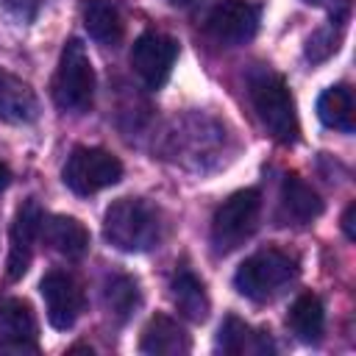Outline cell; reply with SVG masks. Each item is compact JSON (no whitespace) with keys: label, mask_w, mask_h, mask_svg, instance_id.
<instances>
[{"label":"cell","mask_w":356,"mask_h":356,"mask_svg":"<svg viewBox=\"0 0 356 356\" xmlns=\"http://www.w3.org/2000/svg\"><path fill=\"white\" fill-rule=\"evenodd\" d=\"M161 211L142 197H120L106 209L103 236L125 253H145L161 242Z\"/></svg>","instance_id":"cell-1"},{"label":"cell","mask_w":356,"mask_h":356,"mask_svg":"<svg viewBox=\"0 0 356 356\" xmlns=\"http://www.w3.org/2000/svg\"><path fill=\"white\" fill-rule=\"evenodd\" d=\"M250 100L261 120V125L284 145L298 139V114L284 78L267 67L250 72Z\"/></svg>","instance_id":"cell-2"},{"label":"cell","mask_w":356,"mask_h":356,"mask_svg":"<svg viewBox=\"0 0 356 356\" xmlns=\"http://www.w3.org/2000/svg\"><path fill=\"white\" fill-rule=\"evenodd\" d=\"M298 275V264L292 256L267 248L259 250L253 256H248L236 273H234V286L239 295L250 298V300H270L275 298L292 278Z\"/></svg>","instance_id":"cell-3"},{"label":"cell","mask_w":356,"mask_h":356,"mask_svg":"<svg viewBox=\"0 0 356 356\" xmlns=\"http://www.w3.org/2000/svg\"><path fill=\"white\" fill-rule=\"evenodd\" d=\"M95 97V70L86 56V47L78 39H70L61 50L56 75H53V100L61 111H89Z\"/></svg>","instance_id":"cell-4"},{"label":"cell","mask_w":356,"mask_h":356,"mask_svg":"<svg viewBox=\"0 0 356 356\" xmlns=\"http://www.w3.org/2000/svg\"><path fill=\"white\" fill-rule=\"evenodd\" d=\"M259 211H261V195L259 189H239L222 206H217L211 217V245L217 253H231L236 250L245 239L253 236L259 225Z\"/></svg>","instance_id":"cell-5"},{"label":"cell","mask_w":356,"mask_h":356,"mask_svg":"<svg viewBox=\"0 0 356 356\" xmlns=\"http://www.w3.org/2000/svg\"><path fill=\"white\" fill-rule=\"evenodd\" d=\"M122 178V161L103 147H75L67 156L61 181L75 195H95Z\"/></svg>","instance_id":"cell-6"},{"label":"cell","mask_w":356,"mask_h":356,"mask_svg":"<svg viewBox=\"0 0 356 356\" xmlns=\"http://www.w3.org/2000/svg\"><path fill=\"white\" fill-rule=\"evenodd\" d=\"M178 42L161 31H145L131 47V67L147 89H161L172 72Z\"/></svg>","instance_id":"cell-7"},{"label":"cell","mask_w":356,"mask_h":356,"mask_svg":"<svg viewBox=\"0 0 356 356\" xmlns=\"http://www.w3.org/2000/svg\"><path fill=\"white\" fill-rule=\"evenodd\" d=\"M39 289H42L47 323L56 331L72 328L75 320L83 312V289H81V284L70 273H64V270H50L39 281Z\"/></svg>","instance_id":"cell-8"},{"label":"cell","mask_w":356,"mask_h":356,"mask_svg":"<svg viewBox=\"0 0 356 356\" xmlns=\"http://www.w3.org/2000/svg\"><path fill=\"white\" fill-rule=\"evenodd\" d=\"M42 206L28 197L17 214H14V222H11V245H8V281H19L28 267H31V259H33V245H36V236L42 231Z\"/></svg>","instance_id":"cell-9"},{"label":"cell","mask_w":356,"mask_h":356,"mask_svg":"<svg viewBox=\"0 0 356 356\" xmlns=\"http://www.w3.org/2000/svg\"><path fill=\"white\" fill-rule=\"evenodd\" d=\"M259 6L248 0H222L211 8L206 28L214 39L225 44H245L259 31Z\"/></svg>","instance_id":"cell-10"},{"label":"cell","mask_w":356,"mask_h":356,"mask_svg":"<svg viewBox=\"0 0 356 356\" xmlns=\"http://www.w3.org/2000/svg\"><path fill=\"white\" fill-rule=\"evenodd\" d=\"M39 117L36 92L17 78L14 72L0 67V120L8 125H31Z\"/></svg>","instance_id":"cell-11"},{"label":"cell","mask_w":356,"mask_h":356,"mask_svg":"<svg viewBox=\"0 0 356 356\" xmlns=\"http://www.w3.org/2000/svg\"><path fill=\"white\" fill-rule=\"evenodd\" d=\"M36 317L31 303L19 298L0 300V334L8 350H36Z\"/></svg>","instance_id":"cell-12"},{"label":"cell","mask_w":356,"mask_h":356,"mask_svg":"<svg viewBox=\"0 0 356 356\" xmlns=\"http://www.w3.org/2000/svg\"><path fill=\"white\" fill-rule=\"evenodd\" d=\"M39 234L64 259H81L89 250V231L75 217H67V214L42 217V231Z\"/></svg>","instance_id":"cell-13"},{"label":"cell","mask_w":356,"mask_h":356,"mask_svg":"<svg viewBox=\"0 0 356 356\" xmlns=\"http://www.w3.org/2000/svg\"><path fill=\"white\" fill-rule=\"evenodd\" d=\"M189 348H192L189 334L167 314L150 317L139 339V350L150 356H181V353H189Z\"/></svg>","instance_id":"cell-14"},{"label":"cell","mask_w":356,"mask_h":356,"mask_svg":"<svg viewBox=\"0 0 356 356\" xmlns=\"http://www.w3.org/2000/svg\"><path fill=\"white\" fill-rule=\"evenodd\" d=\"M217 348L222 353L239 356V353H270L273 342L264 331H253L248 323H242L239 317L228 314L220 325V337H217Z\"/></svg>","instance_id":"cell-15"},{"label":"cell","mask_w":356,"mask_h":356,"mask_svg":"<svg viewBox=\"0 0 356 356\" xmlns=\"http://www.w3.org/2000/svg\"><path fill=\"white\" fill-rule=\"evenodd\" d=\"M317 117L325 128L350 134L356 125V108H353V92L348 83L328 86L317 100Z\"/></svg>","instance_id":"cell-16"},{"label":"cell","mask_w":356,"mask_h":356,"mask_svg":"<svg viewBox=\"0 0 356 356\" xmlns=\"http://www.w3.org/2000/svg\"><path fill=\"white\" fill-rule=\"evenodd\" d=\"M170 289H172V303L181 312V317H186L189 323H203L209 317V306L211 303H209V295H206L203 281L195 273L181 270L172 278Z\"/></svg>","instance_id":"cell-17"},{"label":"cell","mask_w":356,"mask_h":356,"mask_svg":"<svg viewBox=\"0 0 356 356\" xmlns=\"http://www.w3.org/2000/svg\"><path fill=\"white\" fill-rule=\"evenodd\" d=\"M286 325L292 328V334L300 342H320L323 331H325L323 300L312 292H303L300 298H295V303L289 306V314H286Z\"/></svg>","instance_id":"cell-18"},{"label":"cell","mask_w":356,"mask_h":356,"mask_svg":"<svg viewBox=\"0 0 356 356\" xmlns=\"http://www.w3.org/2000/svg\"><path fill=\"white\" fill-rule=\"evenodd\" d=\"M83 25L86 33L100 44H117L125 33L122 14L111 0H89L83 6Z\"/></svg>","instance_id":"cell-19"},{"label":"cell","mask_w":356,"mask_h":356,"mask_svg":"<svg viewBox=\"0 0 356 356\" xmlns=\"http://www.w3.org/2000/svg\"><path fill=\"white\" fill-rule=\"evenodd\" d=\"M281 200L289 217H295L298 222H312L314 217L323 214V200L320 195L298 175H286L281 184Z\"/></svg>","instance_id":"cell-20"},{"label":"cell","mask_w":356,"mask_h":356,"mask_svg":"<svg viewBox=\"0 0 356 356\" xmlns=\"http://www.w3.org/2000/svg\"><path fill=\"white\" fill-rule=\"evenodd\" d=\"M142 303L139 284L131 275H111L103 289V306L114 323H125Z\"/></svg>","instance_id":"cell-21"},{"label":"cell","mask_w":356,"mask_h":356,"mask_svg":"<svg viewBox=\"0 0 356 356\" xmlns=\"http://www.w3.org/2000/svg\"><path fill=\"white\" fill-rule=\"evenodd\" d=\"M339 42H342V31L331 22L325 28H317L309 39H306V58L312 64H320L325 58H331L337 50H339Z\"/></svg>","instance_id":"cell-22"},{"label":"cell","mask_w":356,"mask_h":356,"mask_svg":"<svg viewBox=\"0 0 356 356\" xmlns=\"http://www.w3.org/2000/svg\"><path fill=\"white\" fill-rule=\"evenodd\" d=\"M309 6H320V8H328L334 14V19L339 22L345 17V8H348V0H303Z\"/></svg>","instance_id":"cell-23"},{"label":"cell","mask_w":356,"mask_h":356,"mask_svg":"<svg viewBox=\"0 0 356 356\" xmlns=\"http://www.w3.org/2000/svg\"><path fill=\"white\" fill-rule=\"evenodd\" d=\"M353 217H356V203H348V209L342 214V231H345V236L350 242L356 239V222H353Z\"/></svg>","instance_id":"cell-24"},{"label":"cell","mask_w":356,"mask_h":356,"mask_svg":"<svg viewBox=\"0 0 356 356\" xmlns=\"http://www.w3.org/2000/svg\"><path fill=\"white\" fill-rule=\"evenodd\" d=\"M8 184H11V170H8V167L0 161V189H6Z\"/></svg>","instance_id":"cell-25"},{"label":"cell","mask_w":356,"mask_h":356,"mask_svg":"<svg viewBox=\"0 0 356 356\" xmlns=\"http://www.w3.org/2000/svg\"><path fill=\"white\" fill-rule=\"evenodd\" d=\"M167 6H175V8H184V6H192L195 0H164Z\"/></svg>","instance_id":"cell-26"}]
</instances>
